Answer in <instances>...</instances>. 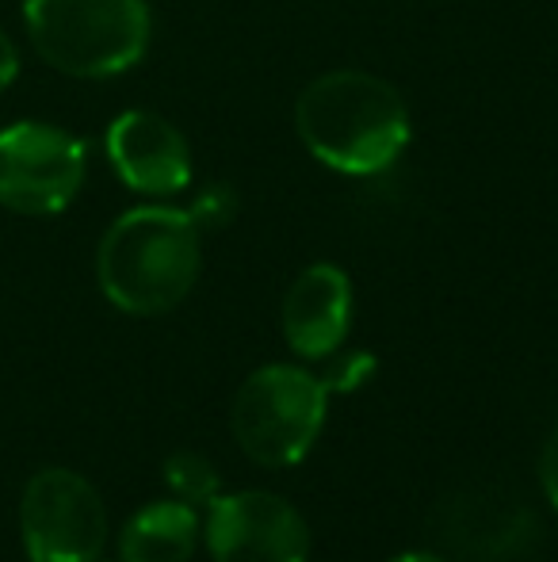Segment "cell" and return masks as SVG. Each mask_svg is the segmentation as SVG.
I'll return each mask as SVG.
<instances>
[{
    "instance_id": "obj_15",
    "label": "cell",
    "mask_w": 558,
    "mask_h": 562,
    "mask_svg": "<svg viewBox=\"0 0 558 562\" xmlns=\"http://www.w3.org/2000/svg\"><path fill=\"white\" fill-rule=\"evenodd\" d=\"M539 482H544L547 502L558 509V429L551 432V440L544 445V456H539Z\"/></svg>"
},
{
    "instance_id": "obj_8",
    "label": "cell",
    "mask_w": 558,
    "mask_h": 562,
    "mask_svg": "<svg viewBox=\"0 0 558 562\" xmlns=\"http://www.w3.org/2000/svg\"><path fill=\"white\" fill-rule=\"evenodd\" d=\"M436 532L467 562H521L539 540V517L513 490L463 486L436 505Z\"/></svg>"
},
{
    "instance_id": "obj_1",
    "label": "cell",
    "mask_w": 558,
    "mask_h": 562,
    "mask_svg": "<svg viewBox=\"0 0 558 562\" xmlns=\"http://www.w3.org/2000/svg\"><path fill=\"white\" fill-rule=\"evenodd\" d=\"M295 131L321 165L344 177H375L402 157L410 108L379 74L329 69L298 92Z\"/></svg>"
},
{
    "instance_id": "obj_5",
    "label": "cell",
    "mask_w": 558,
    "mask_h": 562,
    "mask_svg": "<svg viewBox=\"0 0 558 562\" xmlns=\"http://www.w3.org/2000/svg\"><path fill=\"white\" fill-rule=\"evenodd\" d=\"M23 548L31 562H96L107 543V509L84 474L46 467L23 490Z\"/></svg>"
},
{
    "instance_id": "obj_12",
    "label": "cell",
    "mask_w": 558,
    "mask_h": 562,
    "mask_svg": "<svg viewBox=\"0 0 558 562\" xmlns=\"http://www.w3.org/2000/svg\"><path fill=\"white\" fill-rule=\"evenodd\" d=\"M164 482L187 505H210L218 497V471L200 451H176L164 463Z\"/></svg>"
},
{
    "instance_id": "obj_3",
    "label": "cell",
    "mask_w": 558,
    "mask_h": 562,
    "mask_svg": "<svg viewBox=\"0 0 558 562\" xmlns=\"http://www.w3.org/2000/svg\"><path fill=\"white\" fill-rule=\"evenodd\" d=\"M31 46L69 77H115L149 46L146 0H23Z\"/></svg>"
},
{
    "instance_id": "obj_7",
    "label": "cell",
    "mask_w": 558,
    "mask_h": 562,
    "mask_svg": "<svg viewBox=\"0 0 558 562\" xmlns=\"http://www.w3.org/2000/svg\"><path fill=\"white\" fill-rule=\"evenodd\" d=\"M207 548L215 562H306L310 528L287 497L241 490L210 502Z\"/></svg>"
},
{
    "instance_id": "obj_6",
    "label": "cell",
    "mask_w": 558,
    "mask_h": 562,
    "mask_svg": "<svg viewBox=\"0 0 558 562\" xmlns=\"http://www.w3.org/2000/svg\"><path fill=\"white\" fill-rule=\"evenodd\" d=\"M84 184V146L50 123L0 131V203L20 215H58Z\"/></svg>"
},
{
    "instance_id": "obj_11",
    "label": "cell",
    "mask_w": 558,
    "mask_h": 562,
    "mask_svg": "<svg viewBox=\"0 0 558 562\" xmlns=\"http://www.w3.org/2000/svg\"><path fill=\"white\" fill-rule=\"evenodd\" d=\"M200 540V517L187 502H153L127 520L123 562H187Z\"/></svg>"
},
{
    "instance_id": "obj_10",
    "label": "cell",
    "mask_w": 558,
    "mask_h": 562,
    "mask_svg": "<svg viewBox=\"0 0 558 562\" xmlns=\"http://www.w3.org/2000/svg\"><path fill=\"white\" fill-rule=\"evenodd\" d=\"M352 326V283L337 265H310L283 295V337L303 360H326Z\"/></svg>"
},
{
    "instance_id": "obj_9",
    "label": "cell",
    "mask_w": 558,
    "mask_h": 562,
    "mask_svg": "<svg viewBox=\"0 0 558 562\" xmlns=\"http://www.w3.org/2000/svg\"><path fill=\"white\" fill-rule=\"evenodd\" d=\"M107 161L138 195H176L192 184L187 138L153 112H123L107 126Z\"/></svg>"
},
{
    "instance_id": "obj_2",
    "label": "cell",
    "mask_w": 558,
    "mask_h": 562,
    "mask_svg": "<svg viewBox=\"0 0 558 562\" xmlns=\"http://www.w3.org/2000/svg\"><path fill=\"white\" fill-rule=\"evenodd\" d=\"M203 241L192 211L135 207L107 226L96 252L100 291L123 314L153 318L187 299L200 280Z\"/></svg>"
},
{
    "instance_id": "obj_16",
    "label": "cell",
    "mask_w": 558,
    "mask_h": 562,
    "mask_svg": "<svg viewBox=\"0 0 558 562\" xmlns=\"http://www.w3.org/2000/svg\"><path fill=\"white\" fill-rule=\"evenodd\" d=\"M15 74H20V54H15L12 38L0 31V89H8L15 81Z\"/></svg>"
},
{
    "instance_id": "obj_17",
    "label": "cell",
    "mask_w": 558,
    "mask_h": 562,
    "mask_svg": "<svg viewBox=\"0 0 558 562\" xmlns=\"http://www.w3.org/2000/svg\"><path fill=\"white\" fill-rule=\"evenodd\" d=\"M390 562H444L440 555H432V551H406V555L390 559Z\"/></svg>"
},
{
    "instance_id": "obj_13",
    "label": "cell",
    "mask_w": 558,
    "mask_h": 562,
    "mask_svg": "<svg viewBox=\"0 0 558 562\" xmlns=\"http://www.w3.org/2000/svg\"><path fill=\"white\" fill-rule=\"evenodd\" d=\"M375 371V360L367 352H349L341 356L337 363H329L326 371V391H356V386H364V379Z\"/></svg>"
},
{
    "instance_id": "obj_14",
    "label": "cell",
    "mask_w": 558,
    "mask_h": 562,
    "mask_svg": "<svg viewBox=\"0 0 558 562\" xmlns=\"http://www.w3.org/2000/svg\"><path fill=\"white\" fill-rule=\"evenodd\" d=\"M230 192L226 188H207V192L195 200V207H192V218L200 223V229H203V223H226L230 218Z\"/></svg>"
},
{
    "instance_id": "obj_4",
    "label": "cell",
    "mask_w": 558,
    "mask_h": 562,
    "mask_svg": "<svg viewBox=\"0 0 558 562\" xmlns=\"http://www.w3.org/2000/svg\"><path fill=\"white\" fill-rule=\"evenodd\" d=\"M329 391L318 375L269 363L241 383L234 398V437L261 467H295L326 425Z\"/></svg>"
}]
</instances>
